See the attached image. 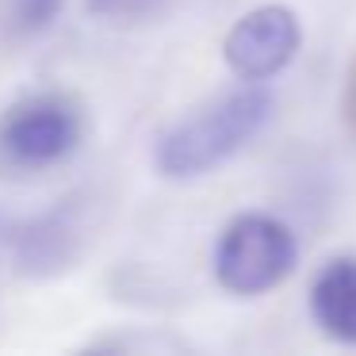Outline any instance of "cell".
I'll return each instance as SVG.
<instances>
[{
	"instance_id": "cell-1",
	"label": "cell",
	"mask_w": 356,
	"mask_h": 356,
	"mask_svg": "<svg viewBox=\"0 0 356 356\" xmlns=\"http://www.w3.org/2000/svg\"><path fill=\"white\" fill-rule=\"evenodd\" d=\"M272 108H276L272 96L245 81L241 88L203 104L180 123H172L157 142V169L172 180H192L218 169L268 127Z\"/></svg>"
},
{
	"instance_id": "cell-2",
	"label": "cell",
	"mask_w": 356,
	"mask_h": 356,
	"mask_svg": "<svg viewBox=\"0 0 356 356\" xmlns=\"http://www.w3.org/2000/svg\"><path fill=\"white\" fill-rule=\"evenodd\" d=\"M299 264V241L276 215L249 211L222 230L215 245V280L230 295L257 299L280 287Z\"/></svg>"
},
{
	"instance_id": "cell-3",
	"label": "cell",
	"mask_w": 356,
	"mask_h": 356,
	"mask_svg": "<svg viewBox=\"0 0 356 356\" xmlns=\"http://www.w3.org/2000/svg\"><path fill=\"white\" fill-rule=\"evenodd\" d=\"M85 119L81 108L62 92H39L12 104L0 119V154L24 169L58 165L81 146Z\"/></svg>"
},
{
	"instance_id": "cell-4",
	"label": "cell",
	"mask_w": 356,
	"mask_h": 356,
	"mask_svg": "<svg viewBox=\"0 0 356 356\" xmlns=\"http://www.w3.org/2000/svg\"><path fill=\"white\" fill-rule=\"evenodd\" d=\"M302 47V27L287 4H261L245 12L222 39V58L238 81L261 85L284 73Z\"/></svg>"
},
{
	"instance_id": "cell-5",
	"label": "cell",
	"mask_w": 356,
	"mask_h": 356,
	"mask_svg": "<svg viewBox=\"0 0 356 356\" xmlns=\"http://www.w3.org/2000/svg\"><path fill=\"white\" fill-rule=\"evenodd\" d=\"M310 314L325 337L356 345V257H333L310 284Z\"/></svg>"
},
{
	"instance_id": "cell-6",
	"label": "cell",
	"mask_w": 356,
	"mask_h": 356,
	"mask_svg": "<svg viewBox=\"0 0 356 356\" xmlns=\"http://www.w3.org/2000/svg\"><path fill=\"white\" fill-rule=\"evenodd\" d=\"M172 0H88V8L104 19H119V24H131V19H149L157 12H165Z\"/></svg>"
},
{
	"instance_id": "cell-7",
	"label": "cell",
	"mask_w": 356,
	"mask_h": 356,
	"mask_svg": "<svg viewBox=\"0 0 356 356\" xmlns=\"http://www.w3.org/2000/svg\"><path fill=\"white\" fill-rule=\"evenodd\" d=\"M65 0H12V24L19 31H42L58 19Z\"/></svg>"
}]
</instances>
